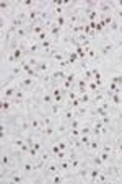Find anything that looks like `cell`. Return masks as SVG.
Wrapping results in <instances>:
<instances>
[{
  "mask_svg": "<svg viewBox=\"0 0 122 184\" xmlns=\"http://www.w3.org/2000/svg\"><path fill=\"white\" fill-rule=\"evenodd\" d=\"M36 85V78L33 77H25V78H18V88L23 91H30L31 88H34Z\"/></svg>",
  "mask_w": 122,
  "mask_h": 184,
  "instance_id": "cell-1",
  "label": "cell"
},
{
  "mask_svg": "<svg viewBox=\"0 0 122 184\" xmlns=\"http://www.w3.org/2000/svg\"><path fill=\"white\" fill-rule=\"evenodd\" d=\"M114 49H116V47H114V42L104 41L103 46H101V51H99V55H101V57H106V55H109Z\"/></svg>",
  "mask_w": 122,
  "mask_h": 184,
  "instance_id": "cell-2",
  "label": "cell"
},
{
  "mask_svg": "<svg viewBox=\"0 0 122 184\" xmlns=\"http://www.w3.org/2000/svg\"><path fill=\"white\" fill-rule=\"evenodd\" d=\"M77 93L78 95H83V93H88V82L83 78H78L77 80Z\"/></svg>",
  "mask_w": 122,
  "mask_h": 184,
  "instance_id": "cell-3",
  "label": "cell"
},
{
  "mask_svg": "<svg viewBox=\"0 0 122 184\" xmlns=\"http://www.w3.org/2000/svg\"><path fill=\"white\" fill-rule=\"evenodd\" d=\"M16 91H18V87H8V88L2 90V98H5V100H12V98H15Z\"/></svg>",
  "mask_w": 122,
  "mask_h": 184,
  "instance_id": "cell-4",
  "label": "cell"
},
{
  "mask_svg": "<svg viewBox=\"0 0 122 184\" xmlns=\"http://www.w3.org/2000/svg\"><path fill=\"white\" fill-rule=\"evenodd\" d=\"M99 145H101V140H99V137H93V135H91V140H90V144H88V147H87V148H88L90 152L98 153Z\"/></svg>",
  "mask_w": 122,
  "mask_h": 184,
  "instance_id": "cell-5",
  "label": "cell"
},
{
  "mask_svg": "<svg viewBox=\"0 0 122 184\" xmlns=\"http://www.w3.org/2000/svg\"><path fill=\"white\" fill-rule=\"evenodd\" d=\"M41 104H44V106H51L54 104V98H52V93L51 91H44L41 96Z\"/></svg>",
  "mask_w": 122,
  "mask_h": 184,
  "instance_id": "cell-6",
  "label": "cell"
},
{
  "mask_svg": "<svg viewBox=\"0 0 122 184\" xmlns=\"http://www.w3.org/2000/svg\"><path fill=\"white\" fill-rule=\"evenodd\" d=\"M38 73H47V70H49V64L46 62V60H39L38 62V65L36 67H33Z\"/></svg>",
  "mask_w": 122,
  "mask_h": 184,
  "instance_id": "cell-7",
  "label": "cell"
},
{
  "mask_svg": "<svg viewBox=\"0 0 122 184\" xmlns=\"http://www.w3.org/2000/svg\"><path fill=\"white\" fill-rule=\"evenodd\" d=\"M99 173H101V168H99V166H93L91 171H90V176H88V181L90 182H96Z\"/></svg>",
  "mask_w": 122,
  "mask_h": 184,
  "instance_id": "cell-8",
  "label": "cell"
},
{
  "mask_svg": "<svg viewBox=\"0 0 122 184\" xmlns=\"http://www.w3.org/2000/svg\"><path fill=\"white\" fill-rule=\"evenodd\" d=\"M88 108H90V106H87V104H80V106L77 108L75 117H78V119H80V117H85V116L88 114Z\"/></svg>",
  "mask_w": 122,
  "mask_h": 184,
  "instance_id": "cell-9",
  "label": "cell"
},
{
  "mask_svg": "<svg viewBox=\"0 0 122 184\" xmlns=\"http://www.w3.org/2000/svg\"><path fill=\"white\" fill-rule=\"evenodd\" d=\"M65 78H67L65 70L59 68V70H54V72H52V80H60V82H63Z\"/></svg>",
  "mask_w": 122,
  "mask_h": 184,
  "instance_id": "cell-10",
  "label": "cell"
},
{
  "mask_svg": "<svg viewBox=\"0 0 122 184\" xmlns=\"http://www.w3.org/2000/svg\"><path fill=\"white\" fill-rule=\"evenodd\" d=\"M73 117H75V112H73V109H72V108H68V106H65V109H63V121L70 122Z\"/></svg>",
  "mask_w": 122,
  "mask_h": 184,
  "instance_id": "cell-11",
  "label": "cell"
},
{
  "mask_svg": "<svg viewBox=\"0 0 122 184\" xmlns=\"http://www.w3.org/2000/svg\"><path fill=\"white\" fill-rule=\"evenodd\" d=\"M12 101L10 100H5V98H2V103H0V109H2V112L5 114V112H10V109H12Z\"/></svg>",
  "mask_w": 122,
  "mask_h": 184,
  "instance_id": "cell-12",
  "label": "cell"
},
{
  "mask_svg": "<svg viewBox=\"0 0 122 184\" xmlns=\"http://www.w3.org/2000/svg\"><path fill=\"white\" fill-rule=\"evenodd\" d=\"M91 93L88 91V93H83V95H78V100H80L82 104H91Z\"/></svg>",
  "mask_w": 122,
  "mask_h": 184,
  "instance_id": "cell-13",
  "label": "cell"
},
{
  "mask_svg": "<svg viewBox=\"0 0 122 184\" xmlns=\"http://www.w3.org/2000/svg\"><path fill=\"white\" fill-rule=\"evenodd\" d=\"M62 112V103H54L51 104V114L52 116H59Z\"/></svg>",
  "mask_w": 122,
  "mask_h": 184,
  "instance_id": "cell-14",
  "label": "cell"
},
{
  "mask_svg": "<svg viewBox=\"0 0 122 184\" xmlns=\"http://www.w3.org/2000/svg\"><path fill=\"white\" fill-rule=\"evenodd\" d=\"M0 163H2V168H8L10 163H12V155L3 153V155H2V160H0Z\"/></svg>",
  "mask_w": 122,
  "mask_h": 184,
  "instance_id": "cell-15",
  "label": "cell"
},
{
  "mask_svg": "<svg viewBox=\"0 0 122 184\" xmlns=\"http://www.w3.org/2000/svg\"><path fill=\"white\" fill-rule=\"evenodd\" d=\"M70 124V129H80V127L83 125V122L82 121H78V117H73L72 121L68 122Z\"/></svg>",
  "mask_w": 122,
  "mask_h": 184,
  "instance_id": "cell-16",
  "label": "cell"
},
{
  "mask_svg": "<svg viewBox=\"0 0 122 184\" xmlns=\"http://www.w3.org/2000/svg\"><path fill=\"white\" fill-rule=\"evenodd\" d=\"M111 181V178L107 176L103 169H101V173H99V176H98V179H96V182H109Z\"/></svg>",
  "mask_w": 122,
  "mask_h": 184,
  "instance_id": "cell-17",
  "label": "cell"
},
{
  "mask_svg": "<svg viewBox=\"0 0 122 184\" xmlns=\"http://www.w3.org/2000/svg\"><path fill=\"white\" fill-rule=\"evenodd\" d=\"M25 60H26L28 65H31V67H36V65H38V62H39V59H38V57H34V55H30V57L25 59Z\"/></svg>",
  "mask_w": 122,
  "mask_h": 184,
  "instance_id": "cell-18",
  "label": "cell"
},
{
  "mask_svg": "<svg viewBox=\"0 0 122 184\" xmlns=\"http://www.w3.org/2000/svg\"><path fill=\"white\" fill-rule=\"evenodd\" d=\"M54 134H55V127H54V124H52V125H47L46 129H44V135H46V137H52Z\"/></svg>",
  "mask_w": 122,
  "mask_h": 184,
  "instance_id": "cell-19",
  "label": "cell"
},
{
  "mask_svg": "<svg viewBox=\"0 0 122 184\" xmlns=\"http://www.w3.org/2000/svg\"><path fill=\"white\" fill-rule=\"evenodd\" d=\"M55 25H57V26H60L62 30H63V26L67 25V23H65V17H63V15H60V17H55Z\"/></svg>",
  "mask_w": 122,
  "mask_h": 184,
  "instance_id": "cell-20",
  "label": "cell"
},
{
  "mask_svg": "<svg viewBox=\"0 0 122 184\" xmlns=\"http://www.w3.org/2000/svg\"><path fill=\"white\" fill-rule=\"evenodd\" d=\"M119 25H120V23H117V20L114 18V21L109 25V31H111V33H119Z\"/></svg>",
  "mask_w": 122,
  "mask_h": 184,
  "instance_id": "cell-21",
  "label": "cell"
},
{
  "mask_svg": "<svg viewBox=\"0 0 122 184\" xmlns=\"http://www.w3.org/2000/svg\"><path fill=\"white\" fill-rule=\"evenodd\" d=\"M109 82H114L116 85H119V87L122 88V75H114V77H111Z\"/></svg>",
  "mask_w": 122,
  "mask_h": 184,
  "instance_id": "cell-22",
  "label": "cell"
},
{
  "mask_svg": "<svg viewBox=\"0 0 122 184\" xmlns=\"http://www.w3.org/2000/svg\"><path fill=\"white\" fill-rule=\"evenodd\" d=\"M101 121H103L104 125H109V124L112 122V114H111V112H107V114H106L104 117H101Z\"/></svg>",
  "mask_w": 122,
  "mask_h": 184,
  "instance_id": "cell-23",
  "label": "cell"
},
{
  "mask_svg": "<svg viewBox=\"0 0 122 184\" xmlns=\"http://www.w3.org/2000/svg\"><path fill=\"white\" fill-rule=\"evenodd\" d=\"M51 181L55 182V184H59V182H62V181H65V178H63V176H60V173H55V174L52 176Z\"/></svg>",
  "mask_w": 122,
  "mask_h": 184,
  "instance_id": "cell-24",
  "label": "cell"
},
{
  "mask_svg": "<svg viewBox=\"0 0 122 184\" xmlns=\"http://www.w3.org/2000/svg\"><path fill=\"white\" fill-rule=\"evenodd\" d=\"M67 60H68V64H70V65H72V64H75V62L78 60V55H77V52H75V51H73V52H70V55L67 57Z\"/></svg>",
  "mask_w": 122,
  "mask_h": 184,
  "instance_id": "cell-25",
  "label": "cell"
},
{
  "mask_svg": "<svg viewBox=\"0 0 122 184\" xmlns=\"http://www.w3.org/2000/svg\"><path fill=\"white\" fill-rule=\"evenodd\" d=\"M98 155H99V157H101V160L104 161V163H107V161H109V158H111V153H107V152H103V150L99 152Z\"/></svg>",
  "mask_w": 122,
  "mask_h": 184,
  "instance_id": "cell-26",
  "label": "cell"
},
{
  "mask_svg": "<svg viewBox=\"0 0 122 184\" xmlns=\"http://www.w3.org/2000/svg\"><path fill=\"white\" fill-rule=\"evenodd\" d=\"M80 140H82V144H83V147H88V144H90V140H91V135H82V137H80Z\"/></svg>",
  "mask_w": 122,
  "mask_h": 184,
  "instance_id": "cell-27",
  "label": "cell"
},
{
  "mask_svg": "<svg viewBox=\"0 0 122 184\" xmlns=\"http://www.w3.org/2000/svg\"><path fill=\"white\" fill-rule=\"evenodd\" d=\"M54 60H55V62H62V60H65V55L60 54V52H55V54H54Z\"/></svg>",
  "mask_w": 122,
  "mask_h": 184,
  "instance_id": "cell-28",
  "label": "cell"
},
{
  "mask_svg": "<svg viewBox=\"0 0 122 184\" xmlns=\"http://www.w3.org/2000/svg\"><path fill=\"white\" fill-rule=\"evenodd\" d=\"M67 98H68V101H73V100H77V98H78V93H77V91H68Z\"/></svg>",
  "mask_w": 122,
  "mask_h": 184,
  "instance_id": "cell-29",
  "label": "cell"
},
{
  "mask_svg": "<svg viewBox=\"0 0 122 184\" xmlns=\"http://www.w3.org/2000/svg\"><path fill=\"white\" fill-rule=\"evenodd\" d=\"M33 147H34L36 150L39 152V155H41V152H42V144H41V142H38V140H36V142L33 144Z\"/></svg>",
  "mask_w": 122,
  "mask_h": 184,
  "instance_id": "cell-30",
  "label": "cell"
},
{
  "mask_svg": "<svg viewBox=\"0 0 122 184\" xmlns=\"http://www.w3.org/2000/svg\"><path fill=\"white\" fill-rule=\"evenodd\" d=\"M103 152H107V153L112 152V145H111V142H107V144L103 147Z\"/></svg>",
  "mask_w": 122,
  "mask_h": 184,
  "instance_id": "cell-31",
  "label": "cell"
},
{
  "mask_svg": "<svg viewBox=\"0 0 122 184\" xmlns=\"http://www.w3.org/2000/svg\"><path fill=\"white\" fill-rule=\"evenodd\" d=\"M8 7H10L8 2H5V0H3V2H0V8H2V12H5L7 8H8Z\"/></svg>",
  "mask_w": 122,
  "mask_h": 184,
  "instance_id": "cell-32",
  "label": "cell"
},
{
  "mask_svg": "<svg viewBox=\"0 0 122 184\" xmlns=\"http://www.w3.org/2000/svg\"><path fill=\"white\" fill-rule=\"evenodd\" d=\"M33 5H34L33 0H23V7H28V8H30V7H33Z\"/></svg>",
  "mask_w": 122,
  "mask_h": 184,
  "instance_id": "cell-33",
  "label": "cell"
},
{
  "mask_svg": "<svg viewBox=\"0 0 122 184\" xmlns=\"http://www.w3.org/2000/svg\"><path fill=\"white\" fill-rule=\"evenodd\" d=\"M114 15H116L119 20H122V10H120V8H116V12H114Z\"/></svg>",
  "mask_w": 122,
  "mask_h": 184,
  "instance_id": "cell-34",
  "label": "cell"
},
{
  "mask_svg": "<svg viewBox=\"0 0 122 184\" xmlns=\"http://www.w3.org/2000/svg\"><path fill=\"white\" fill-rule=\"evenodd\" d=\"M119 163H122V153H119Z\"/></svg>",
  "mask_w": 122,
  "mask_h": 184,
  "instance_id": "cell-35",
  "label": "cell"
}]
</instances>
